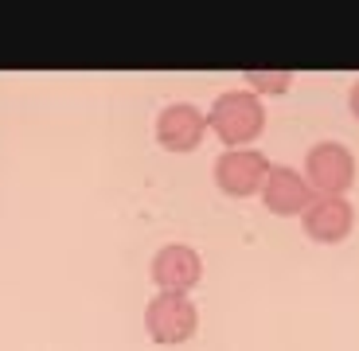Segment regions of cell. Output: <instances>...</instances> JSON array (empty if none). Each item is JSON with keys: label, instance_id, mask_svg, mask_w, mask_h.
<instances>
[{"label": "cell", "instance_id": "6da1fadb", "mask_svg": "<svg viewBox=\"0 0 359 351\" xmlns=\"http://www.w3.org/2000/svg\"><path fill=\"white\" fill-rule=\"evenodd\" d=\"M207 125L215 129V137L223 144L238 149V144L254 141V137L262 133V125H266V109H262V102L254 98V94L234 90V94H223V98L211 106Z\"/></svg>", "mask_w": 359, "mask_h": 351}, {"label": "cell", "instance_id": "7a4b0ae2", "mask_svg": "<svg viewBox=\"0 0 359 351\" xmlns=\"http://www.w3.org/2000/svg\"><path fill=\"white\" fill-rule=\"evenodd\" d=\"M196 305L184 293H161L144 308V328L156 343H184L196 332Z\"/></svg>", "mask_w": 359, "mask_h": 351}, {"label": "cell", "instance_id": "3957f363", "mask_svg": "<svg viewBox=\"0 0 359 351\" xmlns=\"http://www.w3.org/2000/svg\"><path fill=\"white\" fill-rule=\"evenodd\" d=\"M215 180H219V188H223L226 195L246 199L258 188H266L269 160L262 153H254V149H231V153H223L215 160Z\"/></svg>", "mask_w": 359, "mask_h": 351}, {"label": "cell", "instance_id": "277c9868", "mask_svg": "<svg viewBox=\"0 0 359 351\" xmlns=\"http://www.w3.org/2000/svg\"><path fill=\"white\" fill-rule=\"evenodd\" d=\"M305 172H309V184H313L316 191H324V195H340V191L351 188V180H355V160H351V153L344 149V144L324 141V144H316L313 153H309Z\"/></svg>", "mask_w": 359, "mask_h": 351}, {"label": "cell", "instance_id": "5b68a950", "mask_svg": "<svg viewBox=\"0 0 359 351\" xmlns=\"http://www.w3.org/2000/svg\"><path fill=\"white\" fill-rule=\"evenodd\" d=\"M262 199L273 215H305L316 199L309 191V180H301L293 168H269V180L262 188Z\"/></svg>", "mask_w": 359, "mask_h": 351}, {"label": "cell", "instance_id": "8992f818", "mask_svg": "<svg viewBox=\"0 0 359 351\" xmlns=\"http://www.w3.org/2000/svg\"><path fill=\"white\" fill-rule=\"evenodd\" d=\"M203 266H199V254L188 250V246H164L153 258V281L164 289V293H188L199 281Z\"/></svg>", "mask_w": 359, "mask_h": 351}, {"label": "cell", "instance_id": "52a82bcc", "mask_svg": "<svg viewBox=\"0 0 359 351\" xmlns=\"http://www.w3.org/2000/svg\"><path fill=\"white\" fill-rule=\"evenodd\" d=\"M203 129H207V117L196 106H168L156 121V137L172 153H191L199 137H203Z\"/></svg>", "mask_w": 359, "mask_h": 351}, {"label": "cell", "instance_id": "ba28073f", "mask_svg": "<svg viewBox=\"0 0 359 351\" xmlns=\"http://www.w3.org/2000/svg\"><path fill=\"white\" fill-rule=\"evenodd\" d=\"M351 219L355 215H351V207L340 195H324L305 211V230H309V238H316V242H340V238H348Z\"/></svg>", "mask_w": 359, "mask_h": 351}, {"label": "cell", "instance_id": "9c48e42d", "mask_svg": "<svg viewBox=\"0 0 359 351\" xmlns=\"http://www.w3.org/2000/svg\"><path fill=\"white\" fill-rule=\"evenodd\" d=\"M246 78H250V86H258V90H269V94H281V90L289 86V74H258V71H250Z\"/></svg>", "mask_w": 359, "mask_h": 351}, {"label": "cell", "instance_id": "30bf717a", "mask_svg": "<svg viewBox=\"0 0 359 351\" xmlns=\"http://www.w3.org/2000/svg\"><path fill=\"white\" fill-rule=\"evenodd\" d=\"M351 109H355V117H359V82H355V90H351Z\"/></svg>", "mask_w": 359, "mask_h": 351}]
</instances>
